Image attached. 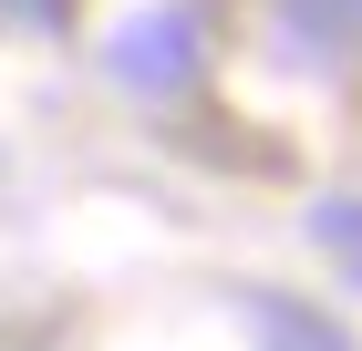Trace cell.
Listing matches in <instances>:
<instances>
[{
	"instance_id": "6da1fadb",
	"label": "cell",
	"mask_w": 362,
	"mask_h": 351,
	"mask_svg": "<svg viewBox=\"0 0 362 351\" xmlns=\"http://www.w3.org/2000/svg\"><path fill=\"white\" fill-rule=\"evenodd\" d=\"M238 310H249L259 351H352V331L321 321V310H310V299H290V290H249Z\"/></svg>"
},
{
	"instance_id": "7a4b0ae2",
	"label": "cell",
	"mask_w": 362,
	"mask_h": 351,
	"mask_svg": "<svg viewBox=\"0 0 362 351\" xmlns=\"http://www.w3.org/2000/svg\"><path fill=\"white\" fill-rule=\"evenodd\" d=\"M321 238H332V258L362 279V207H321Z\"/></svg>"
},
{
	"instance_id": "3957f363",
	"label": "cell",
	"mask_w": 362,
	"mask_h": 351,
	"mask_svg": "<svg viewBox=\"0 0 362 351\" xmlns=\"http://www.w3.org/2000/svg\"><path fill=\"white\" fill-rule=\"evenodd\" d=\"M176 52H187V21H156V31H135L124 62H176Z\"/></svg>"
},
{
	"instance_id": "277c9868",
	"label": "cell",
	"mask_w": 362,
	"mask_h": 351,
	"mask_svg": "<svg viewBox=\"0 0 362 351\" xmlns=\"http://www.w3.org/2000/svg\"><path fill=\"white\" fill-rule=\"evenodd\" d=\"M42 11H73V0H42Z\"/></svg>"
}]
</instances>
